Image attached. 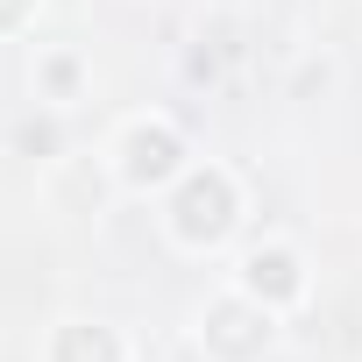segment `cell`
<instances>
[{"instance_id":"6da1fadb","label":"cell","mask_w":362,"mask_h":362,"mask_svg":"<svg viewBox=\"0 0 362 362\" xmlns=\"http://www.w3.org/2000/svg\"><path fill=\"white\" fill-rule=\"evenodd\" d=\"M177 228H185V235H221L228 228V185H221V177H199V185L185 192Z\"/></svg>"},{"instance_id":"277c9868","label":"cell","mask_w":362,"mask_h":362,"mask_svg":"<svg viewBox=\"0 0 362 362\" xmlns=\"http://www.w3.org/2000/svg\"><path fill=\"white\" fill-rule=\"evenodd\" d=\"M0 15H15V0H0Z\"/></svg>"},{"instance_id":"3957f363","label":"cell","mask_w":362,"mask_h":362,"mask_svg":"<svg viewBox=\"0 0 362 362\" xmlns=\"http://www.w3.org/2000/svg\"><path fill=\"white\" fill-rule=\"evenodd\" d=\"M64 362H107V341H86V334H64Z\"/></svg>"},{"instance_id":"7a4b0ae2","label":"cell","mask_w":362,"mask_h":362,"mask_svg":"<svg viewBox=\"0 0 362 362\" xmlns=\"http://www.w3.org/2000/svg\"><path fill=\"white\" fill-rule=\"evenodd\" d=\"M135 177H163L170 170V135H135Z\"/></svg>"}]
</instances>
